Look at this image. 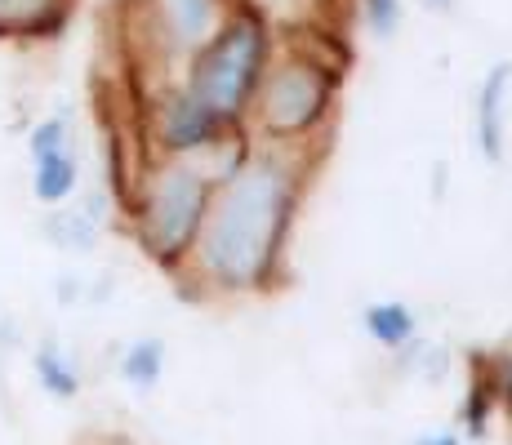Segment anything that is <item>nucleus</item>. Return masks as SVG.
Listing matches in <instances>:
<instances>
[{
	"instance_id": "8",
	"label": "nucleus",
	"mask_w": 512,
	"mask_h": 445,
	"mask_svg": "<svg viewBox=\"0 0 512 445\" xmlns=\"http://www.w3.org/2000/svg\"><path fill=\"white\" fill-rule=\"evenodd\" d=\"M361 330H366L379 348L401 352L419 339V316H415L410 303H401V299H379V303H366V312H361Z\"/></svg>"
},
{
	"instance_id": "4",
	"label": "nucleus",
	"mask_w": 512,
	"mask_h": 445,
	"mask_svg": "<svg viewBox=\"0 0 512 445\" xmlns=\"http://www.w3.org/2000/svg\"><path fill=\"white\" fill-rule=\"evenodd\" d=\"M214 196V178L196 161H170L152 156L125 187V219L139 250L174 281L183 276L192 245L201 236L205 210Z\"/></svg>"
},
{
	"instance_id": "7",
	"label": "nucleus",
	"mask_w": 512,
	"mask_h": 445,
	"mask_svg": "<svg viewBox=\"0 0 512 445\" xmlns=\"http://www.w3.org/2000/svg\"><path fill=\"white\" fill-rule=\"evenodd\" d=\"M512 85V63L499 58L486 72V81L477 89V147L490 165H504L508 147H504V98Z\"/></svg>"
},
{
	"instance_id": "17",
	"label": "nucleus",
	"mask_w": 512,
	"mask_h": 445,
	"mask_svg": "<svg viewBox=\"0 0 512 445\" xmlns=\"http://www.w3.org/2000/svg\"><path fill=\"white\" fill-rule=\"evenodd\" d=\"M423 9H437V14H446V9H455V0H419Z\"/></svg>"
},
{
	"instance_id": "13",
	"label": "nucleus",
	"mask_w": 512,
	"mask_h": 445,
	"mask_svg": "<svg viewBox=\"0 0 512 445\" xmlns=\"http://www.w3.org/2000/svg\"><path fill=\"white\" fill-rule=\"evenodd\" d=\"M499 397H504V383L477 365V370H472V388L464 397V437H486V423H490V414H495Z\"/></svg>"
},
{
	"instance_id": "15",
	"label": "nucleus",
	"mask_w": 512,
	"mask_h": 445,
	"mask_svg": "<svg viewBox=\"0 0 512 445\" xmlns=\"http://www.w3.org/2000/svg\"><path fill=\"white\" fill-rule=\"evenodd\" d=\"M361 18H366L370 36L392 41L401 32V18H406V0H361Z\"/></svg>"
},
{
	"instance_id": "12",
	"label": "nucleus",
	"mask_w": 512,
	"mask_h": 445,
	"mask_svg": "<svg viewBox=\"0 0 512 445\" xmlns=\"http://www.w3.org/2000/svg\"><path fill=\"white\" fill-rule=\"evenodd\" d=\"M165 374V343L161 339H134L121 356V379L139 392H152Z\"/></svg>"
},
{
	"instance_id": "16",
	"label": "nucleus",
	"mask_w": 512,
	"mask_h": 445,
	"mask_svg": "<svg viewBox=\"0 0 512 445\" xmlns=\"http://www.w3.org/2000/svg\"><path fill=\"white\" fill-rule=\"evenodd\" d=\"M419 445H464V437H459V432H450V428H441V432L419 437Z\"/></svg>"
},
{
	"instance_id": "14",
	"label": "nucleus",
	"mask_w": 512,
	"mask_h": 445,
	"mask_svg": "<svg viewBox=\"0 0 512 445\" xmlns=\"http://www.w3.org/2000/svg\"><path fill=\"white\" fill-rule=\"evenodd\" d=\"M32 161L41 165L49 161V156H58V152H72V125H67V116L58 112V116H45L41 125L32 130Z\"/></svg>"
},
{
	"instance_id": "6",
	"label": "nucleus",
	"mask_w": 512,
	"mask_h": 445,
	"mask_svg": "<svg viewBox=\"0 0 512 445\" xmlns=\"http://www.w3.org/2000/svg\"><path fill=\"white\" fill-rule=\"evenodd\" d=\"M156 32H161L165 54L187 58L205 36L214 32L223 14V0H152Z\"/></svg>"
},
{
	"instance_id": "1",
	"label": "nucleus",
	"mask_w": 512,
	"mask_h": 445,
	"mask_svg": "<svg viewBox=\"0 0 512 445\" xmlns=\"http://www.w3.org/2000/svg\"><path fill=\"white\" fill-rule=\"evenodd\" d=\"M326 156L259 147L214 183L201 236L179 281L201 299H259L290 281V245L308 201L312 174Z\"/></svg>"
},
{
	"instance_id": "5",
	"label": "nucleus",
	"mask_w": 512,
	"mask_h": 445,
	"mask_svg": "<svg viewBox=\"0 0 512 445\" xmlns=\"http://www.w3.org/2000/svg\"><path fill=\"white\" fill-rule=\"evenodd\" d=\"M236 134L245 130H232L223 116H214L179 81L165 85L147 107V138H152L156 156H170V161H201V156H210L214 147H223Z\"/></svg>"
},
{
	"instance_id": "9",
	"label": "nucleus",
	"mask_w": 512,
	"mask_h": 445,
	"mask_svg": "<svg viewBox=\"0 0 512 445\" xmlns=\"http://www.w3.org/2000/svg\"><path fill=\"white\" fill-rule=\"evenodd\" d=\"M98 227H103V214H98V201L90 196V201L76 205V210H54V214H49V219H45V236L58 245V250L85 254V250H94Z\"/></svg>"
},
{
	"instance_id": "11",
	"label": "nucleus",
	"mask_w": 512,
	"mask_h": 445,
	"mask_svg": "<svg viewBox=\"0 0 512 445\" xmlns=\"http://www.w3.org/2000/svg\"><path fill=\"white\" fill-rule=\"evenodd\" d=\"M32 365H36V379H41V388L49 397L72 401L76 392H81V374H76V365L67 361V352L58 348V343H41L32 356Z\"/></svg>"
},
{
	"instance_id": "10",
	"label": "nucleus",
	"mask_w": 512,
	"mask_h": 445,
	"mask_svg": "<svg viewBox=\"0 0 512 445\" xmlns=\"http://www.w3.org/2000/svg\"><path fill=\"white\" fill-rule=\"evenodd\" d=\"M76 183H81V161H76V152H58V156H49V161L36 165L32 196L41 205H63L67 196L76 192Z\"/></svg>"
},
{
	"instance_id": "2",
	"label": "nucleus",
	"mask_w": 512,
	"mask_h": 445,
	"mask_svg": "<svg viewBox=\"0 0 512 445\" xmlns=\"http://www.w3.org/2000/svg\"><path fill=\"white\" fill-rule=\"evenodd\" d=\"M343 81H348V49L317 36L312 23H303L299 32H281L277 58L245 121L250 143L326 156L339 125Z\"/></svg>"
},
{
	"instance_id": "3",
	"label": "nucleus",
	"mask_w": 512,
	"mask_h": 445,
	"mask_svg": "<svg viewBox=\"0 0 512 445\" xmlns=\"http://www.w3.org/2000/svg\"><path fill=\"white\" fill-rule=\"evenodd\" d=\"M277 45L281 32L254 0H223L214 32L183 58L179 85L201 98L214 116H223L232 130H245Z\"/></svg>"
}]
</instances>
